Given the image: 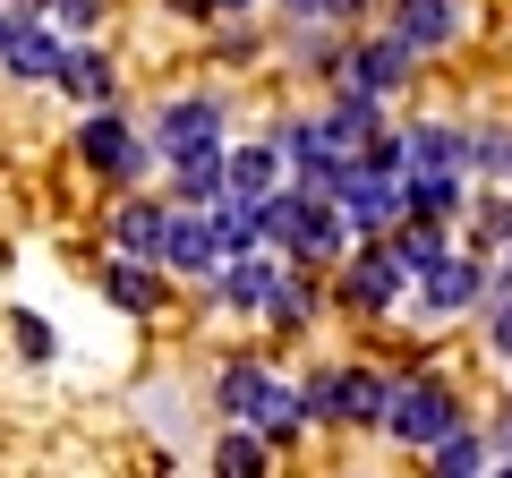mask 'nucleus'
<instances>
[{"instance_id":"f257e3e1","label":"nucleus","mask_w":512,"mask_h":478,"mask_svg":"<svg viewBox=\"0 0 512 478\" xmlns=\"http://www.w3.org/2000/svg\"><path fill=\"white\" fill-rule=\"evenodd\" d=\"M325 197H342V222H367V231H376V222L402 214V171H393V163H367V154H359V163L333 171Z\"/></svg>"},{"instance_id":"412c9836","label":"nucleus","mask_w":512,"mask_h":478,"mask_svg":"<svg viewBox=\"0 0 512 478\" xmlns=\"http://www.w3.org/2000/svg\"><path fill=\"white\" fill-rule=\"evenodd\" d=\"M299 419H342V368L308 376V393H299Z\"/></svg>"},{"instance_id":"5701e85b","label":"nucleus","mask_w":512,"mask_h":478,"mask_svg":"<svg viewBox=\"0 0 512 478\" xmlns=\"http://www.w3.org/2000/svg\"><path fill=\"white\" fill-rule=\"evenodd\" d=\"M111 299H120V308H154V274H137V265H120V274H111Z\"/></svg>"},{"instance_id":"4be33fe9","label":"nucleus","mask_w":512,"mask_h":478,"mask_svg":"<svg viewBox=\"0 0 512 478\" xmlns=\"http://www.w3.org/2000/svg\"><path fill=\"white\" fill-rule=\"evenodd\" d=\"M342 419H384V385L376 376H342Z\"/></svg>"},{"instance_id":"0eeeda50","label":"nucleus","mask_w":512,"mask_h":478,"mask_svg":"<svg viewBox=\"0 0 512 478\" xmlns=\"http://www.w3.org/2000/svg\"><path fill=\"white\" fill-rule=\"evenodd\" d=\"M453 26H461L453 0H402V9H393V35H402L410 52H436V43H453Z\"/></svg>"},{"instance_id":"393cba45","label":"nucleus","mask_w":512,"mask_h":478,"mask_svg":"<svg viewBox=\"0 0 512 478\" xmlns=\"http://www.w3.org/2000/svg\"><path fill=\"white\" fill-rule=\"evenodd\" d=\"M487 342H495V350H504V359H512V291L495 299V316H487Z\"/></svg>"},{"instance_id":"2eb2a0df","label":"nucleus","mask_w":512,"mask_h":478,"mask_svg":"<svg viewBox=\"0 0 512 478\" xmlns=\"http://www.w3.org/2000/svg\"><path fill=\"white\" fill-rule=\"evenodd\" d=\"M9 69L18 77H60V43L43 35V26H18V35H9Z\"/></svg>"},{"instance_id":"f3484780","label":"nucleus","mask_w":512,"mask_h":478,"mask_svg":"<svg viewBox=\"0 0 512 478\" xmlns=\"http://www.w3.org/2000/svg\"><path fill=\"white\" fill-rule=\"evenodd\" d=\"M180 197H188V205H214V197H222V163H214V146L180 154Z\"/></svg>"},{"instance_id":"20e7f679","label":"nucleus","mask_w":512,"mask_h":478,"mask_svg":"<svg viewBox=\"0 0 512 478\" xmlns=\"http://www.w3.org/2000/svg\"><path fill=\"white\" fill-rule=\"evenodd\" d=\"M77 154H86V163H94V171H111V180H128V171L146 163V137L128 129L120 111H94L86 129H77Z\"/></svg>"},{"instance_id":"a211bd4d","label":"nucleus","mask_w":512,"mask_h":478,"mask_svg":"<svg viewBox=\"0 0 512 478\" xmlns=\"http://www.w3.org/2000/svg\"><path fill=\"white\" fill-rule=\"evenodd\" d=\"M120 248L154 257V248H163V214H154V205H128V214H120Z\"/></svg>"},{"instance_id":"cd10ccee","label":"nucleus","mask_w":512,"mask_h":478,"mask_svg":"<svg viewBox=\"0 0 512 478\" xmlns=\"http://www.w3.org/2000/svg\"><path fill=\"white\" fill-rule=\"evenodd\" d=\"M470 154H478V163H504V154H512V137H495V129H478V137H470Z\"/></svg>"},{"instance_id":"7ed1b4c3","label":"nucleus","mask_w":512,"mask_h":478,"mask_svg":"<svg viewBox=\"0 0 512 478\" xmlns=\"http://www.w3.org/2000/svg\"><path fill=\"white\" fill-rule=\"evenodd\" d=\"M222 410H231V419H248V427H265V436H291V427H299L291 393H282L265 368H231V376H222Z\"/></svg>"},{"instance_id":"ddd939ff","label":"nucleus","mask_w":512,"mask_h":478,"mask_svg":"<svg viewBox=\"0 0 512 478\" xmlns=\"http://www.w3.org/2000/svg\"><path fill=\"white\" fill-rule=\"evenodd\" d=\"M274 171H282V146H239L231 163H222V180H231L239 197H265V188H274Z\"/></svg>"},{"instance_id":"4468645a","label":"nucleus","mask_w":512,"mask_h":478,"mask_svg":"<svg viewBox=\"0 0 512 478\" xmlns=\"http://www.w3.org/2000/svg\"><path fill=\"white\" fill-rule=\"evenodd\" d=\"M402 205H419L427 222H436V214H461V180H453V171H410V180H402Z\"/></svg>"},{"instance_id":"c85d7f7f","label":"nucleus","mask_w":512,"mask_h":478,"mask_svg":"<svg viewBox=\"0 0 512 478\" xmlns=\"http://www.w3.org/2000/svg\"><path fill=\"white\" fill-rule=\"evenodd\" d=\"M9 35H18V26H9V18H0V52H9Z\"/></svg>"},{"instance_id":"dca6fc26","label":"nucleus","mask_w":512,"mask_h":478,"mask_svg":"<svg viewBox=\"0 0 512 478\" xmlns=\"http://www.w3.org/2000/svg\"><path fill=\"white\" fill-rule=\"evenodd\" d=\"M60 86H69V94H86V103H103V94H111L103 52H60Z\"/></svg>"},{"instance_id":"6ab92c4d","label":"nucleus","mask_w":512,"mask_h":478,"mask_svg":"<svg viewBox=\"0 0 512 478\" xmlns=\"http://www.w3.org/2000/svg\"><path fill=\"white\" fill-rule=\"evenodd\" d=\"M393 257H402V274H427V265H436V257H444V239H436V231H427V222H410V231H402V239H393Z\"/></svg>"},{"instance_id":"9b49d317","label":"nucleus","mask_w":512,"mask_h":478,"mask_svg":"<svg viewBox=\"0 0 512 478\" xmlns=\"http://www.w3.org/2000/svg\"><path fill=\"white\" fill-rule=\"evenodd\" d=\"M461 154H470V137H461V129H436V120L402 137V163H410V171H453Z\"/></svg>"},{"instance_id":"aec40b11","label":"nucleus","mask_w":512,"mask_h":478,"mask_svg":"<svg viewBox=\"0 0 512 478\" xmlns=\"http://www.w3.org/2000/svg\"><path fill=\"white\" fill-rule=\"evenodd\" d=\"M214 239H222V248H248V239H265V205H222Z\"/></svg>"},{"instance_id":"a878e982","label":"nucleus","mask_w":512,"mask_h":478,"mask_svg":"<svg viewBox=\"0 0 512 478\" xmlns=\"http://www.w3.org/2000/svg\"><path fill=\"white\" fill-rule=\"evenodd\" d=\"M52 18L60 26H94V18H103V0H52Z\"/></svg>"},{"instance_id":"c756f323","label":"nucleus","mask_w":512,"mask_h":478,"mask_svg":"<svg viewBox=\"0 0 512 478\" xmlns=\"http://www.w3.org/2000/svg\"><path fill=\"white\" fill-rule=\"evenodd\" d=\"M214 9H256V0H214Z\"/></svg>"},{"instance_id":"b1692460","label":"nucleus","mask_w":512,"mask_h":478,"mask_svg":"<svg viewBox=\"0 0 512 478\" xmlns=\"http://www.w3.org/2000/svg\"><path fill=\"white\" fill-rule=\"evenodd\" d=\"M256 461H265V453H256V436H222L214 444V470H231V478H248Z\"/></svg>"},{"instance_id":"f03ea898","label":"nucleus","mask_w":512,"mask_h":478,"mask_svg":"<svg viewBox=\"0 0 512 478\" xmlns=\"http://www.w3.org/2000/svg\"><path fill=\"white\" fill-rule=\"evenodd\" d=\"M384 427H393L402 444H436L444 427H461V402L444 385H427V376L419 385H384Z\"/></svg>"},{"instance_id":"39448f33","label":"nucleus","mask_w":512,"mask_h":478,"mask_svg":"<svg viewBox=\"0 0 512 478\" xmlns=\"http://www.w3.org/2000/svg\"><path fill=\"white\" fill-rule=\"evenodd\" d=\"M402 77H410V43H402V35H376L367 52H350L342 86H350V94H384V86H402Z\"/></svg>"},{"instance_id":"423d86ee","label":"nucleus","mask_w":512,"mask_h":478,"mask_svg":"<svg viewBox=\"0 0 512 478\" xmlns=\"http://www.w3.org/2000/svg\"><path fill=\"white\" fill-rule=\"evenodd\" d=\"M154 257H163V265H180V274H214L222 239H214V222L180 214V222H163V248H154Z\"/></svg>"},{"instance_id":"f8f14e48","label":"nucleus","mask_w":512,"mask_h":478,"mask_svg":"<svg viewBox=\"0 0 512 478\" xmlns=\"http://www.w3.org/2000/svg\"><path fill=\"white\" fill-rule=\"evenodd\" d=\"M274 291H282V265H265V257H239L231 274H222V299H231V308H265Z\"/></svg>"},{"instance_id":"6e6552de","label":"nucleus","mask_w":512,"mask_h":478,"mask_svg":"<svg viewBox=\"0 0 512 478\" xmlns=\"http://www.w3.org/2000/svg\"><path fill=\"white\" fill-rule=\"evenodd\" d=\"M478 291H487V274H478L470 257H436V265H427V308H436V316H453V308H470Z\"/></svg>"},{"instance_id":"bb28decb","label":"nucleus","mask_w":512,"mask_h":478,"mask_svg":"<svg viewBox=\"0 0 512 478\" xmlns=\"http://www.w3.org/2000/svg\"><path fill=\"white\" fill-rule=\"evenodd\" d=\"M299 18H350V9H367V0H291Z\"/></svg>"},{"instance_id":"9d476101","label":"nucleus","mask_w":512,"mask_h":478,"mask_svg":"<svg viewBox=\"0 0 512 478\" xmlns=\"http://www.w3.org/2000/svg\"><path fill=\"white\" fill-rule=\"evenodd\" d=\"M214 120H222V111L205 103V94H197V103H171V111H163V146H171V163H180V154H197V146H214Z\"/></svg>"},{"instance_id":"7c9ffc66","label":"nucleus","mask_w":512,"mask_h":478,"mask_svg":"<svg viewBox=\"0 0 512 478\" xmlns=\"http://www.w3.org/2000/svg\"><path fill=\"white\" fill-rule=\"evenodd\" d=\"M504 163H512V154H504Z\"/></svg>"},{"instance_id":"1a4fd4ad","label":"nucleus","mask_w":512,"mask_h":478,"mask_svg":"<svg viewBox=\"0 0 512 478\" xmlns=\"http://www.w3.org/2000/svg\"><path fill=\"white\" fill-rule=\"evenodd\" d=\"M342 291L359 299V308H384V299L402 291V257H393V248H367V257L342 274Z\"/></svg>"}]
</instances>
